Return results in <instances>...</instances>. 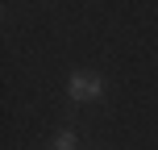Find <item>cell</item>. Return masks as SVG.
Masks as SVG:
<instances>
[{"instance_id": "6da1fadb", "label": "cell", "mask_w": 158, "mask_h": 150, "mask_svg": "<svg viewBox=\"0 0 158 150\" xmlns=\"http://www.w3.org/2000/svg\"><path fill=\"white\" fill-rule=\"evenodd\" d=\"M67 92H71V100H79V104H96L104 96V79L96 75V71H71Z\"/></svg>"}, {"instance_id": "7a4b0ae2", "label": "cell", "mask_w": 158, "mask_h": 150, "mask_svg": "<svg viewBox=\"0 0 158 150\" xmlns=\"http://www.w3.org/2000/svg\"><path fill=\"white\" fill-rule=\"evenodd\" d=\"M54 150H75V134L71 129H63V134L54 138Z\"/></svg>"}]
</instances>
